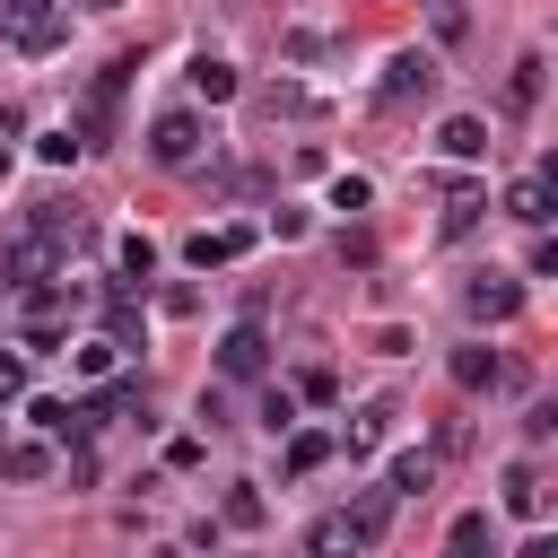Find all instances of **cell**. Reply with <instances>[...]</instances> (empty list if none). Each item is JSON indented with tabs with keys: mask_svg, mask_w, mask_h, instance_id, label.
<instances>
[{
	"mask_svg": "<svg viewBox=\"0 0 558 558\" xmlns=\"http://www.w3.org/2000/svg\"><path fill=\"white\" fill-rule=\"evenodd\" d=\"M323 52H331V44H323L314 26H296V35H288V61H323Z\"/></svg>",
	"mask_w": 558,
	"mask_h": 558,
	"instance_id": "cell-30",
	"label": "cell"
},
{
	"mask_svg": "<svg viewBox=\"0 0 558 558\" xmlns=\"http://www.w3.org/2000/svg\"><path fill=\"white\" fill-rule=\"evenodd\" d=\"M480 209H488L480 192H453V201H445V218H436V235H445V244H453V235H471V227H480Z\"/></svg>",
	"mask_w": 558,
	"mask_h": 558,
	"instance_id": "cell-18",
	"label": "cell"
},
{
	"mask_svg": "<svg viewBox=\"0 0 558 558\" xmlns=\"http://www.w3.org/2000/svg\"><path fill=\"white\" fill-rule=\"evenodd\" d=\"M166 558H183V549H166Z\"/></svg>",
	"mask_w": 558,
	"mask_h": 558,
	"instance_id": "cell-34",
	"label": "cell"
},
{
	"mask_svg": "<svg viewBox=\"0 0 558 558\" xmlns=\"http://www.w3.org/2000/svg\"><path fill=\"white\" fill-rule=\"evenodd\" d=\"M113 262H122V288H140V279L157 270V244H148V235H122V244H113Z\"/></svg>",
	"mask_w": 558,
	"mask_h": 558,
	"instance_id": "cell-19",
	"label": "cell"
},
{
	"mask_svg": "<svg viewBox=\"0 0 558 558\" xmlns=\"http://www.w3.org/2000/svg\"><path fill=\"white\" fill-rule=\"evenodd\" d=\"M148 157L157 166H192L201 157V113H157L148 122Z\"/></svg>",
	"mask_w": 558,
	"mask_h": 558,
	"instance_id": "cell-5",
	"label": "cell"
},
{
	"mask_svg": "<svg viewBox=\"0 0 558 558\" xmlns=\"http://www.w3.org/2000/svg\"><path fill=\"white\" fill-rule=\"evenodd\" d=\"M436 148H445V157H488V122H480V113H453V122L436 131Z\"/></svg>",
	"mask_w": 558,
	"mask_h": 558,
	"instance_id": "cell-12",
	"label": "cell"
},
{
	"mask_svg": "<svg viewBox=\"0 0 558 558\" xmlns=\"http://www.w3.org/2000/svg\"><path fill=\"white\" fill-rule=\"evenodd\" d=\"M506 209H514L523 227H541V218H549V183H541V174H523V183L506 192Z\"/></svg>",
	"mask_w": 558,
	"mask_h": 558,
	"instance_id": "cell-17",
	"label": "cell"
},
{
	"mask_svg": "<svg viewBox=\"0 0 558 558\" xmlns=\"http://www.w3.org/2000/svg\"><path fill=\"white\" fill-rule=\"evenodd\" d=\"M323 453H331V436H314V427H296V436H288V471H314Z\"/></svg>",
	"mask_w": 558,
	"mask_h": 558,
	"instance_id": "cell-24",
	"label": "cell"
},
{
	"mask_svg": "<svg viewBox=\"0 0 558 558\" xmlns=\"http://www.w3.org/2000/svg\"><path fill=\"white\" fill-rule=\"evenodd\" d=\"M506 514L541 523V480H532V471H506Z\"/></svg>",
	"mask_w": 558,
	"mask_h": 558,
	"instance_id": "cell-21",
	"label": "cell"
},
{
	"mask_svg": "<svg viewBox=\"0 0 558 558\" xmlns=\"http://www.w3.org/2000/svg\"><path fill=\"white\" fill-rule=\"evenodd\" d=\"M218 514H227V523H235V532H262V514H270V506H262V488H253V480H235V488H227V506H218Z\"/></svg>",
	"mask_w": 558,
	"mask_h": 558,
	"instance_id": "cell-16",
	"label": "cell"
},
{
	"mask_svg": "<svg viewBox=\"0 0 558 558\" xmlns=\"http://www.w3.org/2000/svg\"><path fill=\"white\" fill-rule=\"evenodd\" d=\"M35 157H44V166H70V157H78V140H70V131H44V140H35Z\"/></svg>",
	"mask_w": 558,
	"mask_h": 558,
	"instance_id": "cell-28",
	"label": "cell"
},
{
	"mask_svg": "<svg viewBox=\"0 0 558 558\" xmlns=\"http://www.w3.org/2000/svg\"><path fill=\"white\" fill-rule=\"evenodd\" d=\"M105 340H113V349H140V340H148V323H140V296H131V288H113V296H105Z\"/></svg>",
	"mask_w": 558,
	"mask_h": 558,
	"instance_id": "cell-10",
	"label": "cell"
},
{
	"mask_svg": "<svg viewBox=\"0 0 558 558\" xmlns=\"http://www.w3.org/2000/svg\"><path fill=\"white\" fill-rule=\"evenodd\" d=\"M131 70H140V61H105V70H96V87H87V113H78V148H105V140H113V105H122Z\"/></svg>",
	"mask_w": 558,
	"mask_h": 558,
	"instance_id": "cell-1",
	"label": "cell"
},
{
	"mask_svg": "<svg viewBox=\"0 0 558 558\" xmlns=\"http://www.w3.org/2000/svg\"><path fill=\"white\" fill-rule=\"evenodd\" d=\"M52 471V445H0V480H44Z\"/></svg>",
	"mask_w": 558,
	"mask_h": 558,
	"instance_id": "cell-15",
	"label": "cell"
},
{
	"mask_svg": "<svg viewBox=\"0 0 558 558\" xmlns=\"http://www.w3.org/2000/svg\"><path fill=\"white\" fill-rule=\"evenodd\" d=\"M314 558H357V549H349V532H340V514H331V523H314Z\"/></svg>",
	"mask_w": 558,
	"mask_h": 558,
	"instance_id": "cell-27",
	"label": "cell"
},
{
	"mask_svg": "<svg viewBox=\"0 0 558 558\" xmlns=\"http://www.w3.org/2000/svg\"><path fill=\"white\" fill-rule=\"evenodd\" d=\"M87 9H122V0H87Z\"/></svg>",
	"mask_w": 558,
	"mask_h": 558,
	"instance_id": "cell-32",
	"label": "cell"
},
{
	"mask_svg": "<svg viewBox=\"0 0 558 558\" xmlns=\"http://www.w3.org/2000/svg\"><path fill=\"white\" fill-rule=\"evenodd\" d=\"M427 480H436V462H427V453H401V462H392V480H384V488H392V497H418V488H427Z\"/></svg>",
	"mask_w": 558,
	"mask_h": 558,
	"instance_id": "cell-20",
	"label": "cell"
},
{
	"mask_svg": "<svg viewBox=\"0 0 558 558\" xmlns=\"http://www.w3.org/2000/svg\"><path fill=\"white\" fill-rule=\"evenodd\" d=\"M262 427H270V436L296 427V401H288V392H262Z\"/></svg>",
	"mask_w": 558,
	"mask_h": 558,
	"instance_id": "cell-29",
	"label": "cell"
},
{
	"mask_svg": "<svg viewBox=\"0 0 558 558\" xmlns=\"http://www.w3.org/2000/svg\"><path fill=\"white\" fill-rule=\"evenodd\" d=\"M0 279H9L17 296H26V288H52V279H61V244H44L35 227H26V235H9V253H0Z\"/></svg>",
	"mask_w": 558,
	"mask_h": 558,
	"instance_id": "cell-2",
	"label": "cell"
},
{
	"mask_svg": "<svg viewBox=\"0 0 558 558\" xmlns=\"http://www.w3.org/2000/svg\"><path fill=\"white\" fill-rule=\"evenodd\" d=\"M26 418H35L44 436H61V445H78V436H87V427H78V410H70V401H52V392H35V401H26Z\"/></svg>",
	"mask_w": 558,
	"mask_h": 558,
	"instance_id": "cell-13",
	"label": "cell"
},
{
	"mask_svg": "<svg viewBox=\"0 0 558 558\" xmlns=\"http://www.w3.org/2000/svg\"><path fill=\"white\" fill-rule=\"evenodd\" d=\"M0 35L26 44V52H52V44L70 35V17H61L52 0H0Z\"/></svg>",
	"mask_w": 558,
	"mask_h": 558,
	"instance_id": "cell-3",
	"label": "cell"
},
{
	"mask_svg": "<svg viewBox=\"0 0 558 558\" xmlns=\"http://www.w3.org/2000/svg\"><path fill=\"white\" fill-rule=\"evenodd\" d=\"M514 558H558V541H549V532H532V541H523Z\"/></svg>",
	"mask_w": 558,
	"mask_h": 558,
	"instance_id": "cell-31",
	"label": "cell"
},
{
	"mask_svg": "<svg viewBox=\"0 0 558 558\" xmlns=\"http://www.w3.org/2000/svg\"><path fill=\"white\" fill-rule=\"evenodd\" d=\"M392 506H401L392 488H366V497H357V506L340 514V532H349V549H375V541L392 532Z\"/></svg>",
	"mask_w": 558,
	"mask_h": 558,
	"instance_id": "cell-8",
	"label": "cell"
},
{
	"mask_svg": "<svg viewBox=\"0 0 558 558\" xmlns=\"http://www.w3.org/2000/svg\"><path fill=\"white\" fill-rule=\"evenodd\" d=\"M480 549H488V514H462L453 541H445V558H480Z\"/></svg>",
	"mask_w": 558,
	"mask_h": 558,
	"instance_id": "cell-22",
	"label": "cell"
},
{
	"mask_svg": "<svg viewBox=\"0 0 558 558\" xmlns=\"http://www.w3.org/2000/svg\"><path fill=\"white\" fill-rule=\"evenodd\" d=\"M453 384H462V392H497V384H506V357H497V349H453Z\"/></svg>",
	"mask_w": 558,
	"mask_h": 558,
	"instance_id": "cell-11",
	"label": "cell"
},
{
	"mask_svg": "<svg viewBox=\"0 0 558 558\" xmlns=\"http://www.w3.org/2000/svg\"><path fill=\"white\" fill-rule=\"evenodd\" d=\"M541 70H549L541 52H523V61H514V78H506V113H532V105H541Z\"/></svg>",
	"mask_w": 558,
	"mask_h": 558,
	"instance_id": "cell-14",
	"label": "cell"
},
{
	"mask_svg": "<svg viewBox=\"0 0 558 558\" xmlns=\"http://www.w3.org/2000/svg\"><path fill=\"white\" fill-rule=\"evenodd\" d=\"M366 192H375L366 174H331V209H366Z\"/></svg>",
	"mask_w": 558,
	"mask_h": 558,
	"instance_id": "cell-25",
	"label": "cell"
},
{
	"mask_svg": "<svg viewBox=\"0 0 558 558\" xmlns=\"http://www.w3.org/2000/svg\"><path fill=\"white\" fill-rule=\"evenodd\" d=\"M462 305H471V323H506V314L523 305V279H506V270H480V279L462 288Z\"/></svg>",
	"mask_w": 558,
	"mask_h": 558,
	"instance_id": "cell-6",
	"label": "cell"
},
{
	"mask_svg": "<svg viewBox=\"0 0 558 558\" xmlns=\"http://www.w3.org/2000/svg\"><path fill=\"white\" fill-rule=\"evenodd\" d=\"M375 96H384V105H427V96H436V61H427V52H392L384 78H375Z\"/></svg>",
	"mask_w": 558,
	"mask_h": 558,
	"instance_id": "cell-4",
	"label": "cell"
},
{
	"mask_svg": "<svg viewBox=\"0 0 558 558\" xmlns=\"http://www.w3.org/2000/svg\"><path fill=\"white\" fill-rule=\"evenodd\" d=\"M270 366V340H262V323H235L227 340H218V375H235V384H253Z\"/></svg>",
	"mask_w": 558,
	"mask_h": 558,
	"instance_id": "cell-7",
	"label": "cell"
},
{
	"mask_svg": "<svg viewBox=\"0 0 558 558\" xmlns=\"http://www.w3.org/2000/svg\"><path fill=\"white\" fill-rule=\"evenodd\" d=\"M192 87H201L209 105H227V96H235V70H227V61H201V70H192Z\"/></svg>",
	"mask_w": 558,
	"mask_h": 558,
	"instance_id": "cell-23",
	"label": "cell"
},
{
	"mask_svg": "<svg viewBox=\"0 0 558 558\" xmlns=\"http://www.w3.org/2000/svg\"><path fill=\"white\" fill-rule=\"evenodd\" d=\"M0 166H9V148H0Z\"/></svg>",
	"mask_w": 558,
	"mask_h": 558,
	"instance_id": "cell-33",
	"label": "cell"
},
{
	"mask_svg": "<svg viewBox=\"0 0 558 558\" xmlns=\"http://www.w3.org/2000/svg\"><path fill=\"white\" fill-rule=\"evenodd\" d=\"M427 17H436V35H445V44L471 26V9H462V0H427Z\"/></svg>",
	"mask_w": 558,
	"mask_h": 558,
	"instance_id": "cell-26",
	"label": "cell"
},
{
	"mask_svg": "<svg viewBox=\"0 0 558 558\" xmlns=\"http://www.w3.org/2000/svg\"><path fill=\"white\" fill-rule=\"evenodd\" d=\"M244 244H253V227H201L183 253H192V270H209V262H235Z\"/></svg>",
	"mask_w": 558,
	"mask_h": 558,
	"instance_id": "cell-9",
	"label": "cell"
}]
</instances>
